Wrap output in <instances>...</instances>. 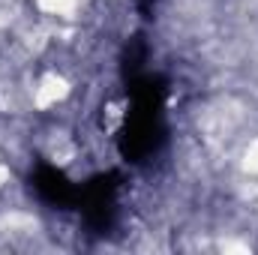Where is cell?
<instances>
[{"mask_svg": "<svg viewBox=\"0 0 258 255\" xmlns=\"http://www.w3.org/2000/svg\"><path fill=\"white\" fill-rule=\"evenodd\" d=\"M36 6L48 15H69L78 6V0H36Z\"/></svg>", "mask_w": 258, "mask_h": 255, "instance_id": "7a4b0ae2", "label": "cell"}, {"mask_svg": "<svg viewBox=\"0 0 258 255\" xmlns=\"http://www.w3.org/2000/svg\"><path fill=\"white\" fill-rule=\"evenodd\" d=\"M66 96H69V81L57 72H45L33 87V105L39 111H48V108L60 105Z\"/></svg>", "mask_w": 258, "mask_h": 255, "instance_id": "6da1fadb", "label": "cell"}, {"mask_svg": "<svg viewBox=\"0 0 258 255\" xmlns=\"http://www.w3.org/2000/svg\"><path fill=\"white\" fill-rule=\"evenodd\" d=\"M243 168L258 177V138H252L249 144H246V150H243Z\"/></svg>", "mask_w": 258, "mask_h": 255, "instance_id": "3957f363", "label": "cell"}]
</instances>
